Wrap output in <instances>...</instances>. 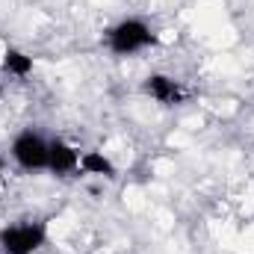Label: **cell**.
Returning <instances> with one entry per match:
<instances>
[{"label":"cell","mask_w":254,"mask_h":254,"mask_svg":"<svg viewBox=\"0 0 254 254\" xmlns=\"http://www.w3.org/2000/svg\"><path fill=\"white\" fill-rule=\"evenodd\" d=\"M12 157L24 172L48 169V142L36 130H21L12 142Z\"/></svg>","instance_id":"3957f363"},{"label":"cell","mask_w":254,"mask_h":254,"mask_svg":"<svg viewBox=\"0 0 254 254\" xmlns=\"http://www.w3.org/2000/svg\"><path fill=\"white\" fill-rule=\"evenodd\" d=\"M107 45L116 57H133V54L157 45V33L139 18H125L107 33Z\"/></svg>","instance_id":"6da1fadb"},{"label":"cell","mask_w":254,"mask_h":254,"mask_svg":"<svg viewBox=\"0 0 254 254\" xmlns=\"http://www.w3.org/2000/svg\"><path fill=\"white\" fill-rule=\"evenodd\" d=\"M80 169L89 172V175H101V178H107V181L116 178V166H113L101 151H86V154L80 157Z\"/></svg>","instance_id":"8992f818"},{"label":"cell","mask_w":254,"mask_h":254,"mask_svg":"<svg viewBox=\"0 0 254 254\" xmlns=\"http://www.w3.org/2000/svg\"><path fill=\"white\" fill-rule=\"evenodd\" d=\"M48 240L45 222H21L0 231V252L3 254H33Z\"/></svg>","instance_id":"7a4b0ae2"},{"label":"cell","mask_w":254,"mask_h":254,"mask_svg":"<svg viewBox=\"0 0 254 254\" xmlns=\"http://www.w3.org/2000/svg\"><path fill=\"white\" fill-rule=\"evenodd\" d=\"M48 169H51L54 175H60V178L77 172V169H80V151L71 148L63 139L48 142Z\"/></svg>","instance_id":"277c9868"},{"label":"cell","mask_w":254,"mask_h":254,"mask_svg":"<svg viewBox=\"0 0 254 254\" xmlns=\"http://www.w3.org/2000/svg\"><path fill=\"white\" fill-rule=\"evenodd\" d=\"M157 104H166V107H172V104H181L184 101V92H181V83L175 80V77H169V74H151L148 80H145V86H142Z\"/></svg>","instance_id":"5b68a950"},{"label":"cell","mask_w":254,"mask_h":254,"mask_svg":"<svg viewBox=\"0 0 254 254\" xmlns=\"http://www.w3.org/2000/svg\"><path fill=\"white\" fill-rule=\"evenodd\" d=\"M3 68H6L9 74H15V77H27V74L33 71V57H27V54L9 48V51L3 54Z\"/></svg>","instance_id":"52a82bcc"},{"label":"cell","mask_w":254,"mask_h":254,"mask_svg":"<svg viewBox=\"0 0 254 254\" xmlns=\"http://www.w3.org/2000/svg\"><path fill=\"white\" fill-rule=\"evenodd\" d=\"M0 172H3V160H0Z\"/></svg>","instance_id":"ba28073f"}]
</instances>
